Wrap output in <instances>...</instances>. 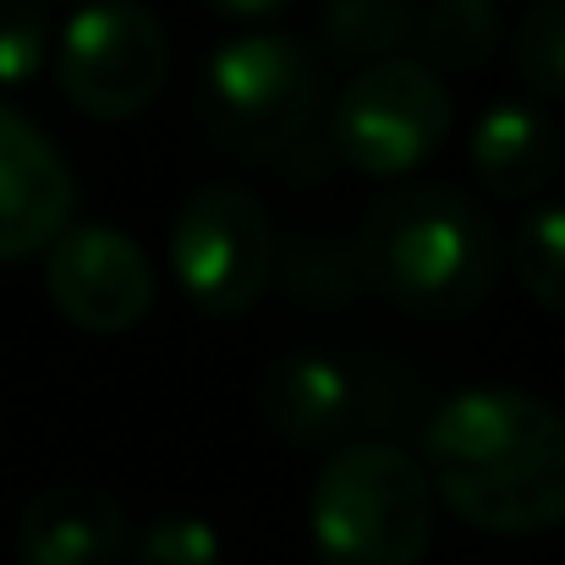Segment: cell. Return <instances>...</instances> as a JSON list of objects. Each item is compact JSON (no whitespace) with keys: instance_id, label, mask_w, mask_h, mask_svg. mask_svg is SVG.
<instances>
[{"instance_id":"1","label":"cell","mask_w":565,"mask_h":565,"mask_svg":"<svg viewBox=\"0 0 565 565\" xmlns=\"http://www.w3.org/2000/svg\"><path fill=\"white\" fill-rule=\"evenodd\" d=\"M423 472L478 533H550L565 522V417L511 384L461 390L423 428Z\"/></svg>"},{"instance_id":"2","label":"cell","mask_w":565,"mask_h":565,"mask_svg":"<svg viewBox=\"0 0 565 565\" xmlns=\"http://www.w3.org/2000/svg\"><path fill=\"white\" fill-rule=\"evenodd\" d=\"M352 264L401 313L461 319L500 286V231L467 192L412 182L363 209Z\"/></svg>"},{"instance_id":"3","label":"cell","mask_w":565,"mask_h":565,"mask_svg":"<svg viewBox=\"0 0 565 565\" xmlns=\"http://www.w3.org/2000/svg\"><path fill=\"white\" fill-rule=\"evenodd\" d=\"M319 565H417L434 539V489L423 461L395 445L335 450L308 494Z\"/></svg>"},{"instance_id":"4","label":"cell","mask_w":565,"mask_h":565,"mask_svg":"<svg viewBox=\"0 0 565 565\" xmlns=\"http://www.w3.org/2000/svg\"><path fill=\"white\" fill-rule=\"evenodd\" d=\"M324 66L291 33L225 39L203 66V121L242 160H286L324 116Z\"/></svg>"},{"instance_id":"5","label":"cell","mask_w":565,"mask_h":565,"mask_svg":"<svg viewBox=\"0 0 565 565\" xmlns=\"http://www.w3.org/2000/svg\"><path fill=\"white\" fill-rule=\"evenodd\" d=\"M450 138V88L428 61L363 66L330 105V154L358 177H412Z\"/></svg>"},{"instance_id":"6","label":"cell","mask_w":565,"mask_h":565,"mask_svg":"<svg viewBox=\"0 0 565 565\" xmlns=\"http://www.w3.org/2000/svg\"><path fill=\"white\" fill-rule=\"evenodd\" d=\"M171 275L198 313L236 319L247 313L275 275V225L247 188L214 182L182 198L171 220Z\"/></svg>"},{"instance_id":"7","label":"cell","mask_w":565,"mask_h":565,"mask_svg":"<svg viewBox=\"0 0 565 565\" xmlns=\"http://www.w3.org/2000/svg\"><path fill=\"white\" fill-rule=\"evenodd\" d=\"M55 77L72 110L88 121H132L160 99L171 77V39L149 6L94 0L61 28Z\"/></svg>"},{"instance_id":"8","label":"cell","mask_w":565,"mask_h":565,"mask_svg":"<svg viewBox=\"0 0 565 565\" xmlns=\"http://www.w3.org/2000/svg\"><path fill=\"white\" fill-rule=\"evenodd\" d=\"M44 291L55 313L88 335H127L154 308V264L116 225H66L44 247Z\"/></svg>"},{"instance_id":"9","label":"cell","mask_w":565,"mask_h":565,"mask_svg":"<svg viewBox=\"0 0 565 565\" xmlns=\"http://www.w3.org/2000/svg\"><path fill=\"white\" fill-rule=\"evenodd\" d=\"M77 209V182L55 143L11 105H0V264L44 253Z\"/></svg>"},{"instance_id":"10","label":"cell","mask_w":565,"mask_h":565,"mask_svg":"<svg viewBox=\"0 0 565 565\" xmlns=\"http://www.w3.org/2000/svg\"><path fill=\"white\" fill-rule=\"evenodd\" d=\"M132 544L127 511L94 483H61L28 500L17 522L22 565H121Z\"/></svg>"},{"instance_id":"11","label":"cell","mask_w":565,"mask_h":565,"mask_svg":"<svg viewBox=\"0 0 565 565\" xmlns=\"http://www.w3.org/2000/svg\"><path fill=\"white\" fill-rule=\"evenodd\" d=\"M253 406L291 445H335L352 417V379L324 352H280L253 384Z\"/></svg>"},{"instance_id":"12","label":"cell","mask_w":565,"mask_h":565,"mask_svg":"<svg viewBox=\"0 0 565 565\" xmlns=\"http://www.w3.org/2000/svg\"><path fill=\"white\" fill-rule=\"evenodd\" d=\"M561 127L533 99H494L467 138V160L478 182L500 198H533L561 171Z\"/></svg>"},{"instance_id":"13","label":"cell","mask_w":565,"mask_h":565,"mask_svg":"<svg viewBox=\"0 0 565 565\" xmlns=\"http://www.w3.org/2000/svg\"><path fill=\"white\" fill-rule=\"evenodd\" d=\"M319 39L330 55L352 61L358 72L395 61L417 39V0H324Z\"/></svg>"},{"instance_id":"14","label":"cell","mask_w":565,"mask_h":565,"mask_svg":"<svg viewBox=\"0 0 565 565\" xmlns=\"http://www.w3.org/2000/svg\"><path fill=\"white\" fill-rule=\"evenodd\" d=\"M500 6L494 0H428L417 17V39L434 72H478L500 50Z\"/></svg>"},{"instance_id":"15","label":"cell","mask_w":565,"mask_h":565,"mask_svg":"<svg viewBox=\"0 0 565 565\" xmlns=\"http://www.w3.org/2000/svg\"><path fill=\"white\" fill-rule=\"evenodd\" d=\"M511 269H516V286L539 308L565 319V203H544L522 214L511 236Z\"/></svg>"},{"instance_id":"16","label":"cell","mask_w":565,"mask_h":565,"mask_svg":"<svg viewBox=\"0 0 565 565\" xmlns=\"http://www.w3.org/2000/svg\"><path fill=\"white\" fill-rule=\"evenodd\" d=\"M516 77L544 99H565V0H539L533 11H522Z\"/></svg>"},{"instance_id":"17","label":"cell","mask_w":565,"mask_h":565,"mask_svg":"<svg viewBox=\"0 0 565 565\" xmlns=\"http://www.w3.org/2000/svg\"><path fill=\"white\" fill-rule=\"evenodd\" d=\"M44 55H50V22L28 0H6L0 6V88L33 83Z\"/></svg>"},{"instance_id":"18","label":"cell","mask_w":565,"mask_h":565,"mask_svg":"<svg viewBox=\"0 0 565 565\" xmlns=\"http://www.w3.org/2000/svg\"><path fill=\"white\" fill-rule=\"evenodd\" d=\"M132 565H220V533L203 516H160L138 539Z\"/></svg>"},{"instance_id":"19","label":"cell","mask_w":565,"mask_h":565,"mask_svg":"<svg viewBox=\"0 0 565 565\" xmlns=\"http://www.w3.org/2000/svg\"><path fill=\"white\" fill-rule=\"evenodd\" d=\"M198 6H209V11L225 17V22H269V17H280L291 0H198Z\"/></svg>"}]
</instances>
